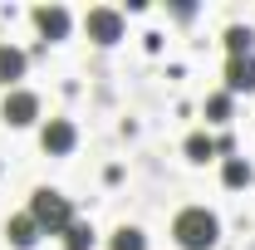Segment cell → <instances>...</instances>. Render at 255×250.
Wrapping results in <instances>:
<instances>
[{
  "instance_id": "cell-11",
  "label": "cell",
  "mask_w": 255,
  "mask_h": 250,
  "mask_svg": "<svg viewBox=\"0 0 255 250\" xmlns=\"http://www.w3.org/2000/svg\"><path fill=\"white\" fill-rule=\"evenodd\" d=\"M64 250H94V226L89 221H74L64 231Z\"/></svg>"
},
{
  "instance_id": "cell-7",
  "label": "cell",
  "mask_w": 255,
  "mask_h": 250,
  "mask_svg": "<svg viewBox=\"0 0 255 250\" xmlns=\"http://www.w3.org/2000/svg\"><path fill=\"white\" fill-rule=\"evenodd\" d=\"M34 25H39L44 39H64V34H69V10H64V5H39V10H34Z\"/></svg>"
},
{
  "instance_id": "cell-13",
  "label": "cell",
  "mask_w": 255,
  "mask_h": 250,
  "mask_svg": "<svg viewBox=\"0 0 255 250\" xmlns=\"http://www.w3.org/2000/svg\"><path fill=\"white\" fill-rule=\"evenodd\" d=\"M108 246H113V250H147V241H142V231H137V226H118Z\"/></svg>"
},
{
  "instance_id": "cell-14",
  "label": "cell",
  "mask_w": 255,
  "mask_h": 250,
  "mask_svg": "<svg viewBox=\"0 0 255 250\" xmlns=\"http://www.w3.org/2000/svg\"><path fill=\"white\" fill-rule=\"evenodd\" d=\"M187 157L191 162H206V157H216V142H211L206 132H191L187 137Z\"/></svg>"
},
{
  "instance_id": "cell-2",
  "label": "cell",
  "mask_w": 255,
  "mask_h": 250,
  "mask_svg": "<svg viewBox=\"0 0 255 250\" xmlns=\"http://www.w3.org/2000/svg\"><path fill=\"white\" fill-rule=\"evenodd\" d=\"M30 216H34V226H39L44 236H64V231L74 226V206H69V196H64V191L39 187V191L30 196Z\"/></svg>"
},
{
  "instance_id": "cell-10",
  "label": "cell",
  "mask_w": 255,
  "mask_h": 250,
  "mask_svg": "<svg viewBox=\"0 0 255 250\" xmlns=\"http://www.w3.org/2000/svg\"><path fill=\"white\" fill-rule=\"evenodd\" d=\"M221 177H226V187H251V162L246 157H226V167H221Z\"/></svg>"
},
{
  "instance_id": "cell-9",
  "label": "cell",
  "mask_w": 255,
  "mask_h": 250,
  "mask_svg": "<svg viewBox=\"0 0 255 250\" xmlns=\"http://www.w3.org/2000/svg\"><path fill=\"white\" fill-rule=\"evenodd\" d=\"M15 79H25V54L15 44H0V84H15Z\"/></svg>"
},
{
  "instance_id": "cell-8",
  "label": "cell",
  "mask_w": 255,
  "mask_h": 250,
  "mask_svg": "<svg viewBox=\"0 0 255 250\" xmlns=\"http://www.w3.org/2000/svg\"><path fill=\"white\" fill-rule=\"evenodd\" d=\"M5 236H10V246H15V250H30L44 231H39V226H34V216L25 211V216H10V221H5Z\"/></svg>"
},
{
  "instance_id": "cell-6",
  "label": "cell",
  "mask_w": 255,
  "mask_h": 250,
  "mask_svg": "<svg viewBox=\"0 0 255 250\" xmlns=\"http://www.w3.org/2000/svg\"><path fill=\"white\" fill-rule=\"evenodd\" d=\"M226 89L231 94H251L255 89V54H241V59L226 64Z\"/></svg>"
},
{
  "instance_id": "cell-3",
  "label": "cell",
  "mask_w": 255,
  "mask_h": 250,
  "mask_svg": "<svg viewBox=\"0 0 255 250\" xmlns=\"http://www.w3.org/2000/svg\"><path fill=\"white\" fill-rule=\"evenodd\" d=\"M84 30H89L94 44H118V39H123V15L108 10V5H98V10L84 15Z\"/></svg>"
},
{
  "instance_id": "cell-4",
  "label": "cell",
  "mask_w": 255,
  "mask_h": 250,
  "mask_svg": "<svg viewBox=\"0 0 255 250\" xmlns=\"http://www.w3.org/2000/svg\"><path fill=\"white\" fill-rule=\"evenodd\" d=\"M0 118H5L10 127H30L34 118H39V98H34L30 89H10L5 103H0Z\"/></svg>"
},
{
  "instance_id": "cell-15",
  "label": "cell",
  "mask_w": 255,
  "mask_h": 250,
  "mask_svg": "<svg viewBox=\"0 0 255 250\" xmlns=\"http://www.w3.org/2000/svg\"><path fill=\"white\" fill-rule=\"evenodd\" d=\"M206 118H211V123H231V94L206 98Z\"/></svg>"
},
{
  "instance_id": "cell-12",
  "label": "cell",
  "mask_w": 255,
  "mask_h": 250,
  "mask_svg": "<svg viewBox=\"0 0 255 250\" xmlns=\"http://www.w3.org/2000/svg\"><path fill=\"white\" fill-rule=\"evenodd\" d=\"M251 44H255V34L246 30V25H231V30H226V49H231V59L251 54Z\"/></svg>"
},
{
  "instance_id": "cell-5",
  "label": "cell",
  "mask_w": 255,
  "mask_h": 250,
  "mask_svg": "<svg viewBox=\"0 0 255 250\" xmlns=\"http://www.w3.org/2000/svg\"><path fill=\"white\" fill-rule=\"evenodd\" d=\"M74 142H79V132H74V123H69V118H49V123H44V132H39V147H44L49 157L74 152Z\"/></svg>"
},
{
  "instance_id": "cell-1",
  "label": "cell",
  "mask_w": 255,
  "mask_h": 250,
  "mask_svg": "<svg viewBox=\"0 0 255 250\" xmlns=\"http://www.w3.org/2000/svg\"><path fill=\"white\" fill-rule=\"evenodd\" d=\"M172 236H177L182 250H211L216 236H221V221L211 216L206 206H187V211H177V221H172Z\"/></svg>"
}]
</instances>
